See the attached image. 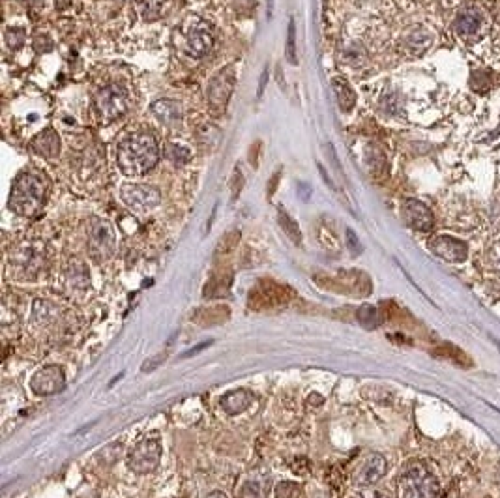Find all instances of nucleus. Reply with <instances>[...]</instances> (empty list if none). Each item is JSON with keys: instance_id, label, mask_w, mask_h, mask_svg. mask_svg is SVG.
Masks as SVG:
<instances>
[{"instance_id": "nucleus-30", "label": "nucleus", "mask_w": 500, "mask_h": 498, "mask_svg": "<svg viewBox=\"0 0 500 498\" xmlns=\"http://www.w3.org/2000/svg\"><path fill=\"white\" fill-rule=\"evenodd\" d=\"M266 83H268V68H265V72H262V75H260L259 90H257V99L262 98V94H265V88H266Z\"/></svg>"}, {"instance_id": "nucleus-3", "label": "nucleus", "mask_w": 500, "mask_h": 498, "mask_svg": "<svg viewBox=\"0 0 500 498\" xmlns=\"http://www.w3.org/2000/svg\"><path fill=\"white\" fill-rule=\"evenodd\" d=\"M440 483L429 468L410 465L399 480V498H439Z\"/></svg>"}, {"instance_id": "nucleus-18", "label": "nucleus", "mask_w": 500, "mask_h": 498, "mask_svg": "<svg viewBox=\"0 0 500 498\" xmlns=\"http://www.w3.org/2000/svg\"><path fill=\"white\" fill-rule=\"evenodd\" d=\"M32 147H34L38 154H42L44 158H55L60 152V139H58V135L53 129H47V131H42L32 141Z\"/></svg>"}, {"instance_id": "nucleus-7", "label": "nucleus", "mask_w": 500, "mask_h": 498, "mask_svg": "<svg viewBox=\"0 0 500 498\" xmlns=\"http://www.w3.org/2000/svg\"><path fill=\"white\" fill-rule=\"evenodd\" d=\"M184 49L188 55L204 56L214 45L210 26L199 17H192L184 25Z\"/></svg>"}, {"instance_id": "nucleus-16", "label": "nucleus", "mask_w": 500, "mask_h": 498, "mask_svg": "<svg viewBox=\"0 0 500 498\" xmlns=\"http://www.w3.org/2000/svg\"><path fill=\"white\" fill-rule=\"evenodd\" d=\"M253 401V395L249 394L247 390H235V392H228L219 399V405L227 414L235 416V414H240L246 410L247 406L251 405Z\"/></svg>"}, {"instance_id": "nucleus-20", "label": "nucleus", "mask_w": 500, "mask_h": 498, "mask_svg": "<svg viewBox=\"0 0 500 498\" xmlns=\"http://www.w3.org/2000/svg\"><path fill=\"white\" fill-rule=\"evenodd\" d=\"M279 225H281V229H283L285 233H287V236H289L290 240L294 242L297 246H300V242H302V233H300V227H298V223L290 217L285 210L279 208Z\"/></svg>"}, {"instance_id": "nucleus-25", "label": "nucleus", "mask_w": 500, "mask_h": 498, "mask_svg": "<svg viewBox=\"0 0 500 498\" xmlns=\"http://www.w3.org/2000/svg\"><path fill=\"white\" fill-rule=\"evenodd\" d=\"M167 158L174 163H185V161L192 158L190 150L185 147H178V144H171L169 150H167Z\"/></svg>"}, {"instance_id": "nucleus-29", "label": "nucleus", "mask_w": 500, "mask_h": 498, "mask_svg": "<svg viewBox=\"0 0 500 498\" xmlns=\"http://www.w3.org/2000/svg\"><path fill=\"white\" fill-rule=\"evenodd\" d=\"M165 358H167V354H160V356L152 358V360H147V362H144V365H142V371H144V373H149V371L156 370V367L160 365V363H158V362H161V360H165Z\"/></svg>"}, {"instance_id": "nucleus-10", "label": "nucleus", "mask_w": 500, "mask_h": 498, "mask_svg": "<svg viewBox=\"0 0 500 498\" xmlns=\"http://www.w3.org/2000/svg\"><path fill=\"white\" fill-rule=\"evenodd\" d=\"M64 386H66V375L58 365L42 367L31 379V390L36 395L60 394Z\"/></svg>"}, {"instance_id": "nucleus-23", "label": "nucleus", "mask_w": 500, "mask_h": 498, "mask_svg": "<svg viewBox=\"0 0 500 498\" xmlns=\"http://www.w3.org/2000/svg\"><path fill=\"white\" fill-rule=\"evenodd\" d=\"M358 320L365 328H375L381 324V313H378V309L373 308V306H364V308H360L358 311Z\"/></svg>"}, {"instance_id": "nucleus-26", "label": "nucleus", "mask_w": 500, "mask_h": 498, "mask_svg": "<svg viewBox=\"0 0 500 498\" xmlns=\"http://www.w3.org/2000/svg\"><path fill=\"white\" fill-rule=\"evenodd\" d=\"M242 498H259L260 497V485L255 481H247L246 485L242 487L240 491Z\"/></svg>"}, {"instance_id": "nucleus-11", "label": "nucleus", "mask_w": 500, "mask_h": 498, "mask_svg": "<svg viewBox=\"0 0 500 498\" xmlns=\"http://www.w3.org/2000/svg\"><path fill=\"white\" fill-rule=\"evenodd\" d=\"M235 68L227 66L208 83V103L214 109H223L227 105L228 98L233 94V88H235Z\"/></svg>"}, {"instance_id": "nucleus-5", "label": "nucleus", "mask_w": 500, "mask_h": 498, "mask_svg": "<svg viewBox=\"0 0 500 498\" xmlns=\"http://www.w3.org/2000/svg\"><path fill=\"white\" fill-rule=\"evenodd\" d=\"M115 247H117V238H115L111 223L107 219L92 217L88 223V253L98 263H101L112 257Z\"/></svg>"}, {"instance_id": "nucleus-17", "label": "nucleus", "mask_w": 500, "mask_h": 498, "mask_svg": "<svg viewBox=\"0 0 500 498\" xmlns=\"http://www.w3.org/2000/svg\"><path fill=\"white\" fill-rule=\"evenodd\" d=\"M152 113H154V117L158 118L161 124L171 126V124L180 122V118H182V105H180L178 101H174V99H158V101L152 105Z\"/></svg>"}, {"instance_id": "nucleus-6", "label": "nucleus", "mask_w": 500, "mask_h": 498, "mask_svg": "<svg viewBox=\"0 0 500 498\" xmlns=\"http://www.w3.org/2000/svg\"><path fill=\"white\" fill-rule=\"evenodd\" d=\"M128 92L122 85H107L96 94V111L103 122H112L128 111Z\"/></svg>"}, {"instance_id": "nucleus-31", "label": "nucleus", "mask_w": 500, "mask_h": 498, "mask_svg": "<svg viewBox=\"0 0 500 498\" xmlns=\"http://www.w3.org/2000/svg\"><path fill=\"white\" fill-rule=\"evenodd\" d=\"M210 343H212V341H204V343H201V345H195L192 351L184 352V354H182V358H190V356H193V354H199V352L203 351L204 347H208Z\"/></svg>"}, {"instance_id": "nucleus-15", "label": "nucleus", "mask_w": 500, "mask_h": 498, "mask_svg": "<svg viewBox=\"0 0 500 498\" xmlns=\"http://www.w3.org/2000/svg\"><path fill=\"white\" fill-rule=\"evenodd\" d=\"M483 17L480 10L476 8H465L461 12L457 13L456 21H453V31L461 36H472L476 32L482 28Z\"/></svg>"}, {"instance_id": "nucleus-32", "label": "nucleus", "mask_w": 500, "mask_h": 498, "mask_svg": "<svg viewBox=\"0 0 500 498\" xmlns=\"http://www.w3.org/2000/svg\"><path fill=\"white\" fill-rule=\"evenodd\" d=\"M352 498H386V497L381 495V492H365V495H358V497H352Z\"/></svg>"}, {"instance_id": "nucleus-35", "label": "nucleus", "mask_w": 500, "mask_h": 498, "mask_svg": "<svg viewBox=\"0 0 500 498\" xmlns=\"http://www.w3.org/2000/svg\"><path fill=\"white\" fill-rule=\"evenodd\" d=\"M272 12H274V0H268V15L272 17Z\"/></svg>"}, {"instance_id": "nucleus-9", "label": "nucleus", "mask_w": 500, "mask_h": 498, "mask_svg": "<svg viewBox=\"0 0 500 498\" xmlns=\"http://www.w3.org/2000/svg\"><path fill=\"white\" fill-rule=\"evenodd\" d=\"M120 197L130 208L139 212L154 208L161 201L160 191L147 184H124L120 188Z\"/></svg>"}, {"instance_id": "nucleus-36", "label": "nucleus", "mask_w": 500, "mask_h": 498, "mask_svg": "<svg viewBox=\"0 0 500 498\" xmlns=\"http://www.w3.org/2000/svg\"><path fill=\"white\" fill-rule=\"evenodd\" d=\"M309 401H311V403H317V405H321V403H322V397H317V399H315V397L311 395V397H309Z\"/></svg>"}, {"instance_id": "nucleus-28", "label": "nucleus", "mask_w": 500, "mask_h": 498, "mask_svg": "<svg viewBox=\"0 0 500 498\" xmlns=\"http://www.w3.org/2000/svg\"><path fill=\"white\" fill-rule=\"evenodd\" d=\"M242 185H244V176H242L240 167H236L235 174H233V199H236V195L240 193Z\"/></svg>"}, {"instance_id": "nucleus-37", "label": "nucleus", "mask_w": 500, "mask_h": 498, "mask_svg": "<svg viewBox=\"0 0 500 498\" xmlns=\"http://www.w3.org/2000/svg\"><path fill=\"white\" fill-rule=\"evenodd\" d=\"M313 498H326V495H324V492H317V497L313 495Z\"/></svg>"}, {"instance_id": "nucleus-34", "label": "nucleus", "mask_w": 500, "mask_h": 498, "mask_svg": "<svg viewBox=\"0 0 500 498\" xmlns=\"http://www.w3.org/2000/svg\"><path fill=\"white\" fill-rule=\"evenodd\" d=\"M206 498H227V495L222 491H214V492H210V495H208Z\"/></svg>"}, {"instance_id": "nucleus-21", "label": "nucleus", "mask_w": 500, "mask_h": 498, "mask_svg": "<svg viewBox=\"0 0 500 498\" xmlns=\"http://www.w3.org/2000/svg\"><path fill=\"white\" fill-rule=\"evenodd\" d=\"M285 55L290 64H298L297 55V23L294 19L289 21V31H287V45H285Z\"/></svg>"}, {"instance_id": "nucleus-2", "label": "nucleus", "mask_w": 500, "mask_h": 498, "mask_svg": "<svg viewBox=\"0 0 500 498\" xmlns=\"http://www.w3.org/2000/svg\"><path fill=\"white\" fill-rule=\"evenodd\" d=\"M47 193V180L44 174L34 171H26L19 174L12 190L10 206L13 212L21 215H34L42 208Z\"/></svg>"}, {"instance_id": "nucleus-27", "label": "nucleus", "mask_w": 500, "mask_h": 498, "mask_svg": "<svg viewBox=\"0 0 500 498\" xmlns=\"http://www.w3.org/2000/svg\"><path fill=\"white\" fill-rule=\"evenodd\" d=\"M347 244H349V249H351L352 255H358L362 251V246H360L358 236L354 234L352 229H347Z\"/></svg>"}, {"instance_id": "nucleus-8", "label": "nucleus", "mask_w": 500, "mask_h": 498, "mask_svg": "<svg viewBox=\"0 0 500 498\" xmlns=\"http://www.w3.org/2000/svg\"><path fill=\"white\" fill-rule=\"evenodd\" d=\"M12 265L23 274L34 276L45 265V249L40 242H25L12 253Z\"/></svg>"}, {"instance_id": "nucleus-1", "label": "nucleus", "mask_w": 500, "mask_h": 498, "mask_svg": "<svg viewBox=\"0 0 500 498\" xmlns=\"http://www.w3.org/2000/svg\"><path fill=\"white\" fill-rule=\"evenodd\" d=\"M160 158V148L154 135L131 133L118 144V167L128 176H141L152 171Z\"/></svg>"}, {"instance_id": "nucleus-22", "label": "nucleus", "mask_w": 500, "mask_h": 498, "mask_svg": "<svg viewBox=\"0 0 500 498\" xmlns=\"http://www.w3.org/2000/svg\"><path fill=\"white\" fill-rule=\"evenodd\" d=\"M303 489L300 483L294 481H281L276 487V498H302Z\"/></svg>"}, {"instance_id": "nucleus-13", "label": "nucleus", "mask_w": 500, "mask_h": 498, "mask_svg": "<svg viewBox=\"0 0 500 498\" xmlns=\"http://www.w3.org/2000/svg\"><path fill=\"white\" fill-rule=\"evenodd\" d=\"M403 219H405L408 227L416 229V231H424V233L431 231L433 225H435L431 210L427 208L424 203H420V201H414V199H408V201L403 203Z\"/></svg>"}, {"instance_id": "nucleus-33", "label": "nucleus", "mask_w": 500, "mask_h": 498, "mask_svg": "<svg viewBox=\"0 0 500 498\" xmlns=\"http://www.w3.org/2000/svg\"><path fill=\"white\" fill-rule=\"evenodd\" d=\"M319 171H321V174H322V179H324V182H326V184L330 185V188H333V182H332V180H330V179H328V174H326V171H324V167L319 165Z\"/></svg>"}, {"instance_id": "nucleus-12", "label": "nucleus", "mask_w": 500, "mask_h": 498, "mask_svg": "<svg viewBox=\"0 0 500 498\" xmlns=\"http://www.w3.org/2000/svg\"><path fill=\"white\" fill-rule=\"evenodd\" d=\"M388 470V463L381 454H371L360 463L358 468L352 472V481L354 485L360 487H369L373 483H377L384 474Z\"/></svg>"}, {"instance_id": "nucleus-4", "label": "nucleus", "mask_w": 500, "mask_h": 498, "mask_svg": "<svg viewBox=\"0 0 500 498\" xmlns=\"http://www.w3.org/2000/svg\"><path fill=\"white\" fill-rule=\"evenodd\" d=\"M161 454H163V446H161L160 438L147 437L128 451L126 463L131 472L150 474L160 467Z\"/></svg>"}, {"instance_id": "nucleus-19", "label": "nucleus", "mask_w": 500, "mask_h": 498, "mask_svg": "<svg viewBox=\"0 0 500 498\" xmlns=\"http://www.w3.org/2000/svg\"><path fill=\"white\" fill-rule=\"evenodd\" d=\"M333 92H335V98H338V103H340L341 111L349 113L356 103V96H354V90L351 88V85L347 83L345 79H340L335 77L332 79Z\"/></svg>"}, {"instance_id": "nucleus-24", "label": "nucleus", "mask_w": 500, "mask_h": 498, "mask_svg": "<svg viewBox=\"0 0 500 498\" xmlns=\"http://www.w3.org/2000/svg\"><path fill=\"white\" fill-rule=\"evenodd\" d=\"M429 42H431V36L426 31H416L408 36L407 45L408 47H418V53H420L422 49H426L429 45Z\"/></svg>"}, {"instance_id": "nucleus-14", "label": "nucleus", "mask_w": 500, "mask_h": 498, "mask_svg": "<svg viewBox=\"0 0 500 498\" xmlns=\"http://www.w3.org/2000/svg\"><path fill=\"white\" fill-rule=\"evenodd\" d=\"M429 247L437 257L444 258L448 263H463L469 253L465 242L451 238V236H437L429 242Z\"/></svg>"}]
</instances>
